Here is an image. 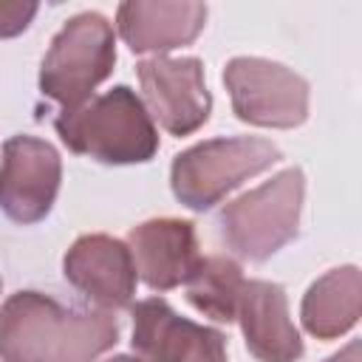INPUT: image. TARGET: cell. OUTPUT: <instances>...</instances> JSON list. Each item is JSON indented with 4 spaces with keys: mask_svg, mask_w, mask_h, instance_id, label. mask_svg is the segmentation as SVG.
<instances>
[{
    "mask_svg": "<svg viewBox=\"0 0 362 362\" xmlns=\"http://www.w3.org/2000/svg\"><path fill=\"white\" fill-rule=\"evenodd\" d=\"M232 110L255 127H300L308 119V82L263 57H235L223 68Z\"/></svg>",
    "mask_w": 362,
    "mask_h": 362,
    "instance_id": "obj_6",
    "label": "cell"
},
{
    "mask_svg": "<svg viewBox=\"0 0 362 362\" xmlns=\"http://www.w3.org/2000/svg\"><path fill=\"white\" fill-rule=\"evenodd\" d=\"M127 249L136 263V274L153 291H170L192 274L198 255L195 226L181 218H153L130 229Z\"/></svg>",
    "mask_w": 362,
    "mask_h": 362,
    "instance_id": "obj_12",
    "label": "cell"
},
{
    "mask_svg": "<svg viewBox=\"0 0 362 362\" xmlns=\"http://www.w3.org/2000/svg\"><path fill=\"white\" fill-rule=\"evenodd\" d=\"M116 342L110 311L65 308L40 291H17L0 308V362H93Z\"/></svg>",
    "mask_w": 362,
    "mask_h": 362,
    "instance_id": "obj_1",
    "label": "cell"
},
{
    "mask_svg": "<svg viewBox=\"0 0 362 362\" xmlns=\"http://www.w3.org/2000/svg\"><path fill=\"white\" fill-rule=\"evenodd\" d=\"M62 274L102 311L127 308L133 303L139 280L127 243L102 232L82 235L71 243L62 260Z\"/></svg>",
    "mask_w": 362,
    "mask_h": 362,
    "instance_id": "obj_10",
    "label": "cell"
},
{
    "mask_svg": "<svg viewBox=\"0 0 362 362\" xmlns=\"http://www.w3.org/2000/svg\"><path fill=\"white\" fill-rule=\"evenodd\" d=\"M280 158V147L260 136L206 139L173 158L170 187L178 204L192 212H204L221 204L246 178L260 175Z\"/></svg>",
    "mask_w": 362,
    "mask_h": 362,
    "instance_id": "obj_3",
    "label": "cell"
},
{
    "mask_svg": "<svg viewBox=\"0 0 362 362\" xmlns=\"http://www.w3.org/2000/svg\"><path fill=\"white\" fill-rule=\"evenodd\" d=\"M206 25V6L195 0H127L116 8V28L133 54L164 57L195 42Z\"/></svg>",
    "mask_w": 362,
    "mask_h": 362,
    "instance_id": "obj_11",
    "label": "cell"
},
{
    "mask_svg": "<svg viewBox=\"0 0 362 362\" xmlns=\"http://www.w3.org/2000/svg\"><path fill=\"white\" fill-rule=\"evenodd\" d=\"M246 277L238 260L226 255H209L201 257L187 277V300L195 311L215 322H235L238 317V300Z\"/></svg>",
    "mask_w": 362,
    "mask_h": 362,
    "instance_id": "obj_15",
    "label": "cell"
},
{
    "mask_svg": "<svg viewBox=\"0 0 362 362\" xmlns=\"http://www.w3.org/2000/svg\"><path fill=\"white\" fill-rule=\"evenodd\" d=\"M62 158L57 147L37 136H11L0 161V209L14 223L42 221L59 192Z\"/></svg>",
    "mask_w": 362,
    "mask_h": 362,
    "instance_id": "obj_8",
    "label": "cell"
},
{
    "mask_svg": "<svg viewBox=\"0 0 362 362\" xmlns=\"http://www.w3.org/2000/svg\"><path fill=\"white\" fill-rule=\"evenodd\" d=\"M54 127L71 153L102 164H144L158 153V130L139 93L127 85L62 110Z\"/></svg>",
    "mask_w": 362,
    "mask_h": 362,
    "instance_id": "obj_2",
    "label": "cell"
},
{
    "mask_svg": "<svg viewBox=\"0 0 362 362\" xmlns=\"http://www.w3.org/2000/svg\"><path fill=\"white\" fill-rule=\"evenodd\" d=\"M130 342L141 362H226V337L218 328L178 317L164 297L133 305Z\"/></svg>",
    "mask_w": 362,
    "mask_h": 362,
    "instance_id": "obj_9",
    "label": "cell"
},
{
    "mask_svg": "<svg viewBox=\"0 0 362 362\" xmlns=\"http://www.w3.org/2000/svg\"><path fill=\"white\" fill-rule=\"evenodd\" d=\"M325 362H362V342L359 339H351L342 351L331 354Z\"/></svg>",
    "mask_w": 362,
    "mask_h": 362,
    "instance_id": "obj_17",
    "label": "cell"
},
{
    "mask_svg": "<svg viewBox=\"0 0 362 362\" xmlns=\"http://www.w3.org/2000/svg\"><path fill=\"white\" fill-rule=\"evenodd\" d=\"M303 198L305 175L300 167H286L260 187L238 195L218 215L226 246L246 260H269L297 238Z\"/></svg>",
    "mask_w": 362,
    "mask_h": 362,
    "instance_id": "obj_4",
    "label": "cell"
},
{
    "mask_svg": "<svg viewBox=\"0 0 362 362\" xmlns=\"http://www.w3.org/2000/svg\"><path fill=\"white\" fill-rule=\"evenodd\" d=\"M105 362H141V359L139 356H127V354H116V356H110Z\"/></svg>",
    "mask_w": 362,
    "mask_h": 362,
    "instance_id": "obj_18",
    "label": "cell"
},
{
    "mask_svg": "<svg viewBox=\"0 0 362 362\" xmlns=\"http://www.w3.org/2000/svg\"><path fill=\"white\" fill-rule=\"evenodd\" d=\"M37 8L40 6L31 0H0V40L23 34L31 25Z\"/></svg>",
    "mask_w": 362,
    "mask_h": 362,
    "instance_id": "obj_16",
    "label": "cell"
},
{
    "mask_svg": "<svg viewBox=\"0 0 362 362\" xmlns=\"http://www.w3.org/2000/svg\"><path fill=\"white\" fill-rule=\"evenodd\" d=\"M144 107L170 136H189L206 124L212 96L198 57H153L136 65Z\"/></svg>",
    "mask_w": 362,
    "mask_h": 362,
    "instance_id": "obj_7",
    "label": "cell"
},
{
    "mask_svg": "<svg viewBox=\"0 0 362 362\" xmlns=\"http://www.w3.org/2000/svg\"><path fill=\"white\" fill-rule=\"evenodd\" d=\"M246 348L260 362H297L303 339L288 317V297L280 283L246 280L238 300V317Z\"/></svg>",
    "mask_w": 362,
    "mask_h": 362,
    "instance_id": "obj_13",
    "label": "cell"
},
{
    "mask_svg": "<svg viewBox=\"0 0 362 362\" xmlns=\"http://www.w3.org/2000/svg\"><path fill=\"white\" fill-rule=\"evenodd\" d=\"M116 65V37L107 17L99 11L74 14L51 40L40 65L42 96L74 110L93 99L99 82L110 76Z\"/></svg>",
    "mask_w": 362,
    "mask_h": 362,
    "instance_id": "obj_5",
    "label": "cell"
},
{
    "mask_svg": "<svg viewBox=\"0 0 362 362\" xmlns=\"http://www.w3.org/2000/svg\"><path fill=\"white\" fill-rule=\"evenodd\" d=\"M362 274L356 266H339L317 277L300 305L303 328L317 339H337L359 322Z\"/></svg>",
    "mask_w": 362,
    "mask_h": 362,
    "instance_id": "obj_14",
    "label": "cell"
}]
</instances>
